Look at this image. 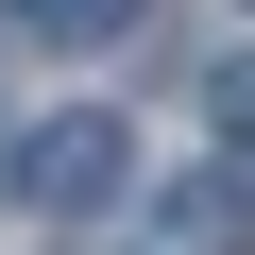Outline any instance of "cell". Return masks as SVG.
<instances>
[{
    "mask_svg": "<svg viewBox=\"0 0 255 255\" xmlns=\"http://www.w3.org/2000/svg\"><path fill=\"white\" fill-rule=\"evenodd\" d=\"M34 34H68V51H102V34H136V0H34Z\"/></svg>",
    "mask_w": 255,
    "mask_h": 255,
    "instance_id": "3957f363",
    "label": "cell"
},
{
    "mask_svg": "<svg viewBox=\"0 0 255 255\" xmlns=\"http://www.w3.org/2000/svg\"><path fill=\"white\" fill-rule=\"evenodd\" d=\"M119 153H136V136H119V119H51V136L17 153V187H34L51 221H85V204H119Z\"/></svg>",
    "mask_w": 255,
    "mask_h": 255,
    "instance_id": "7a4b0ae2",
    "label": "cell"
},
{
    "mask_svg": "<svg viewBox=\"0 0 255 255\" xmlns=\"http://www.w3.org/2000/svg\"><path fill=\"white\" fill-rule=\"evenodd\" d=\"M136 255H255V153L170 170V187H153V221H136Z\"/></svg>",
    "mask_w": 255,
    "mask_h": 255,
    "instance_id": "6da1fadb",
    "label": "cell"
}]
</instances>
